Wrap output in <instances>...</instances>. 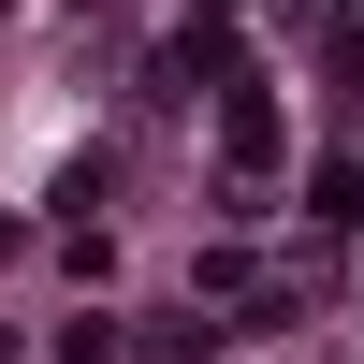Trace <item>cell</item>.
Segmentation results:
<instances>
[{"mask_svg": "<svg viewBox=\"0 0 364 364\" xmlns=\"http://www.w3.org/2000/svg\"><path fill=\"white\" fill-rule=\"evenodd\" d=\"M219 146H233V175H262V161H277V102L233 87V102H219Z\"/></svg>", "mask_w": 364, "mask_h": 364, "instance_id": "6da1fadb", "label": "cell"}]
</instances>
